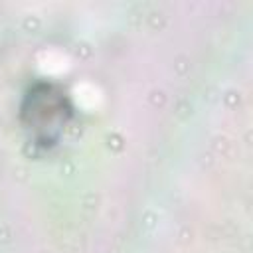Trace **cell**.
<instances>
[{
	"label": "cell",
	"instance_id": "1",
	"mask_svg": "<svg viewBox=\"0 0 253 253\" xmlns=\"http://www.w3.org/2000/svg\"><path fill=\"white\" fill-rule=\"evenodd\" d=\"M71 117V107L67 97L53 85H36L24 101L22 121L24 128L38 144H51L65 128Z\"/></svg>",
	"mask_w": 253,
	"mask_h": 253
}]
</instances>
